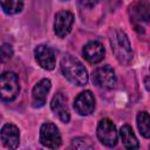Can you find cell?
I'll return each instance as SVG.
<instances>
[{
    "label": "cell",
    "mask_w": 150,
    "mask_h": 150,
    "mask_svg": "<svg viewBox=\"0 0 150 150\" xmlns=\"http://www.w3.org/2000/svg\"><path fill=\"white\" fill-rule=\"evenodd\" d=\"M73 146L77 148V149H93V144L90 143V141H88L87 138H83V137L74 138Z\"/></svg>",
    "instance_id": "obj_18"
},
{
    "label": "cell",
    "mask_w": 150,
    "mask_h": 150,
    "mask_svg": "<svg viewBox=\"0 0 150 150\" xmlns=\"http://www.w3.org/2000/svg\"><path fill=\"white\" fill-rule=\"evenodd\" d=\"M80 5L82 7H86V8H93L94 6H96V4L98 2V0H79Z\"/></svg>",
    "instance_id": "obj_20"
},
{
    "label": "cell",
    "mask_w": 150,
    "mask_h": 150,
    "mask_svg": "<svg viewBox=\"0 0 150 150\" xmlns=\"http://www.w3.org/2000/svg\"><path fill=\"white\" fill-rule=\"evenodd\" d=\"M13 55V48L9 43H4L1 47V56H2V61H6L8 59H11Z\"/></svg>",
    "instance_id": "obj_19"
},
{
    "label": "cell",
    "mask_w": 150,
    "mask_h": 150,
    "mask_svg": "<svg viewBox=\"0 0 150 150\" xmlns=\"http://www.w3.org/2000/svg\"><path fill=\"white\" fill-rule=\"evenodd\" d=\"M1 142L8 149H16L20 142V134L18 127L7 123L1 128Z\"/></svg>",
    "instance_id": "obj_14"
},
{
    "label": "cell",
    "mask_w": 150,
    "mask_h": 150,
    "mask_svg": "<svg viewBox=\"0 0 150 150\" xmlns=\"http://www.w3.org/2000/svg\"><path fill=\"white\" fill-rule=\"evenodd\" d=\"M97 137L102 144L109 148L115 146L118 141L115 124L108 118L101 120L97 124Z\"/></svg>",
    "instance_id": "obj_6"
},
{
    "label": "cell",
    "mask_w": 150,
    "mask_h": 150,
    "mask_svg": "<svg viewBox=\"0 0 150 150\" xmlns=\"http://www.w3.org/2000/svg\"><path fill=\"white\" fill-rule=\"evenodd\" d=\"M144 84H145V88L150 91V75H149L148 77H145V80H144Z\"/></svg>",
    "instance_id": "obj_21"
},
{
    "label": "cell",
    "mask_w": 150,
    "mask_h": 150,
    "mask_svg": "<svg viewBox=\"0 0 150 150\" xmlns=\"http://www.w3.org/2000/svg\"><path fill=\"white\" fill-rule=\"evenodd\" d=\"M136 121L141 135L145 138H150V115L146 111H139L136 116Z\"/></svg>",
    "instance_id": "obj_16"
},
{
    "label": "cell",
    "mask_w": 150,
    "mask_h": 150,
    "mask_svg": "<svg viewBox=\"0 0 150 150\" xmlns=\"http://www.w3.org/2000/svg\"><path fill=\"white\" fill-rule=\"evenodd\" d=\"M93 82L98 88L112 89L117 82L115 70L110 66H102L96 68L93 71Z\"/></svg>",
    "instance_id": "obj_5"
},
{
    "label": "cell",
    "mask_w": 150,
    "mask_h": 150,
    "mask_svg": "<svg viewBox=\"0 0 150 150\" xmlns=\"http://www.w3.org/2000/svg\"><path fill=\"white\" fill-rule=\"evenodd\" d=\"M110 45L112 53L117 61L122 64H129L132 60V49L128 35L121 30L115 29L110 35Z\"/></svg>",
    "instance_id": "obj_2"
},
{
    "label": "cell",
    "mask_w": 150,
    "mask_h": 150,
    "mask_svg": "<svg viewBox=\"0 0 150 150\" xmlns=\"http://www.w3.org/2000/svg\"><path fill=\"white\" fill-rule=\"evenodd\" d=\"M1 7L6 14H16L23 7L22 0H1Z\"/></svg>",
    "instance_id": "obj_17"
},
{
    "label": "cell",
    "mask_w": 150,
    "mask_h": 150,
    "mask_svg": "<svg viewBox=\"0 0 150 150\" xmlns=\"http://www.w3.org/2000/svg\"><path fill=\"white\" fill-rule=\"evenodd\" d=\"M130 22L137 33L143 34L145 25L150 22V4L148 0H137L129 7Z\"/></svg>",
    "instance_id": "obj_3"
},
{
    "label": "cell",
    "mask_w": 150,
    "mask_h": 150,
    "mask_svg": "<svg viewBox=\"0 0 150 150\" xmlns=\"http://www.w3.org/2000/svg\"><path fill=\"white\" fill-rule=\"evenodd\" d=\"M61 135L55 124L46 122L40 128V143L49 149H56L61 145Z\"/></svg>",
    "instance_id": "obj_7"
},
{
    "label": "cell",
    "mask_w": 150,
    "mask_h": 150,
    "mask_svg": "<svg viewBox=\"0 0 150 150\" xmlns=\"http://www.w3.org/2000/svg\"><path fill=\"white\" fill-rule=\"evenodd\" d=\"M50 87H52V82L48 79H42L34 86L33 91H32V100H33L34 107L39 108L46 103L47 95L50 90Z\"/></svg>",
    "instance_id": "obj_13"
},
{
    "label": "cell",
    "mask_w": 150,
    "mask_h": 150,
    "mask_svg": "<svg viewBox=\"0 0 150 150\" xmlns=\"http://www.w3.org/2000/svg\"><path fill=\"white\" fill-rule=\"evenodd\" d=\"M120 137H121V141H122L123 145L127 149H137L139 146V143L137 141L136 135L134 134L131 127L128 125V124H125V125H123L121 128V130H120Z\"/></svg>",
    "instance_id": "obj_15"
},
{
    "label": "cell",
    "mask_w": 150,
    "mask_h": 150,
    "mask_svg": "<svg viewBox=\"0 0 150 150\" xmlns=\"http://www.w3.org/2000/svg\"><path fill=\"white\" fill-rule=\"evenodd\" d=\"M50 108L54 111L55 115H57V117L63 122V123H68L70 120V114H69V109H68V104H67V97L62 94V93H56L50 102Z\"/></svg>",
    "instance_id": "obj_11"
},
{
    "label": "cell",
    "mask_w": 150,
    "mask_h": 150,
    "mask_svg": "<svg viewBox=\"0 0 150 150\" xmlns=\"http://www.w3.org/2000/svg\"><path fill=\"white\" fill-rule=\"evenodd\" d=\"M34 54H35L36 62L39 63V66L41 68H43L46 70L54 69L56 59H55V53L50 47H48L46 45H40L35 48Z\"/></svg>",
    "instance_id": "obj_9"
},
{
    "label": "cell",
    "mask_w": 150,
    "mask_h": 150,
    "mask_svg": "<svg viewBox=\"0 0 150 150\" xmlns=\"http://www.w3.org/2000/svg\"><path fill=\"white\" fill-rule=\"evenodd\" d=\"M83 56L89 63H98L104 57V47L100 41H89L83 47Z\"/></svg>",
    "instance_id": "obj_12"
},
{
    "label": "cell",
    "mask_w": 150,
    "mask_h": 150,
    "mask_svg": "<svg viewBox=\"0 0 150 150\" xmlns=\"http://www.w3.org/2000/svg\"><path fill=\"white\" fill-rule=\"evenodd\" d=\"M74 109L82 116L90 115L95 109V98L91 91L86 90L79 94L74 101Z\"/></svg>",
    "instance_id": "obj_10"
},
{
    "label": "cell",
    "mask_w": 150,
    "mask_h": 150,
    "mask_svg": "<svg viewBox=\"0 0 150 150\" xmlns=\"http://www.w3.org/2000/svg\"><path fill=\"white\" fill-rule=\"evenodd\" d=\"M61 71L63 76L76 86H84L88 82V73L84 66L74 56L64 55L61 60Z\"/></svg>",
    "instance_id": "obj_1"
},
{
    "label": "cell",
    "mask_w": 150,
    "mask_h": 150,
    "mask_svg": "<svg viewBox=\"0 0 150 150\" xmlns=\"http://www.w3.org/2000/svg\"><path fill=\"white\" fill-rule=\"evenodd\" d=\"M74 23V15L68 11H61L55 15L54 32L59 38H64L71 30Z\"/></svg>",
    "instance_id": "obj_8"
},
{
    "label": "cell",
    "mask_w": 150,
    "mask_h": 150,
    "mask_svg": "<svg viewBox=\"0 0 150 150\" xmlns=\"http://www.w3.org/2000/svg\"><path fill=\"white\" fill-rule=\"evenodd\" d=\"M0 88H1V100L4 102L13 101L20 91L18 75L13 71H5L1 75Z\"/></svg>",
    "instance_id": "obj_4"
}]
</instances>
